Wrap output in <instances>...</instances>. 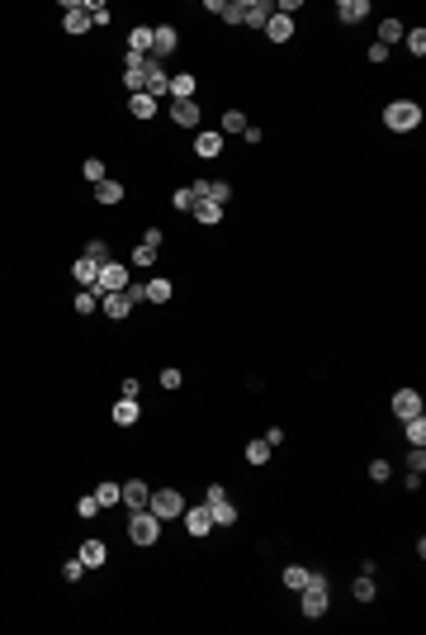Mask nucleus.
Wrapping results in <instances>:
<instances>
[{"label":"nucleus","instance_id":"nucleus-5","mask_svg":"<svg viewBox=\"0 0 426 635\" xmlns=\"http://www.w3.org/2000/svg\"><path fill=\"white\" fill-rule=\"evenodd\" d=\"M90 290H95V294H100V290H105V294H114V290H128V265H123V261H105Z\"/></svg>","mask_w":426,"mask_h":635},{"label":"nucleus","instance_id":"nucleus-36","mask_svg":"<svg viewBox=\"0 0 426 635\" xmlns=\"http://www.w3.org/2000/svg\"><path fill=\"white\" fill-rule=\"evenodd\" d=\"M284 588H293V593H298V588H308V569L289 564V569H284Z\"/></svg>","mask_w":426,"mask_h":635},{"label":"nucleus","instance_id":"nucleus-17","mask_svg":"<svg viewBox=\"0 0 426 635\" xmlns=\"http://www.w3.org/2000/svg\"><path fill=\"white\" fill-rule=\"evenodd\" d=\"M171 119H176L180 129H194V124H199V105H194V100H176V105H171Z\"/></svg>","mask_w":426,"mask_h":635},{"label":"nucleus","instance_id":"nucleus-14","mask_svg":"<svg viewBox=\"0 0 426 635\" xmlns=\"http://www.w3.org/2000/svg\"><path fill=\"white\" fill-rule=\"evenodd\" d=\"M105 559H109L105 541H80V564H85V569H100Z\"/></svg>","mask_w":426,"mask_h":635},{"label":"nucleus","instance_id":"nucleus-24","mask_svg":"<svg viewBox=\"0 0 426 635\" xmlns=\"http://www.w3.org/2000/svg\"><path fill=\"white\" fill-rule=\"evenodd\" d=\"M123 90L142 95V90H147V67H123Z\"/></svg>","mask_w":426,"mask_h":635},{"label":"nucleus","instance_id":"nucleus-10","mask_svg":"<svg viewBox=\"0 0 426 635\" xmlns=\"http://www.w3.org/2000/svg\"><path fill=\"white\" fill-rule=\"evenodd\" d=\"M166 90H171V72L161 67L157 57H147V95L157 100V95H166Z\"/></svg>","mask_w":426,"mask_h":635},{"label":"nucleus","instance_id":"nucleus-9","mask_svg":"<svg viewBox=\"0 0 426 635\" xmlns=\"http://www.w3.org/2000/svg\"><path fill=\"white\" fill-rule=\"evenodd\" d=\"M161 251V228H147V238L133 247V265H152Z\"/></svg>","mask_w":426,"mask_h":635},{"label":"nucleus","instance_id":"nucleus-35","mask_svg":"<svg viewBox=\"0 0 426 635\" xmlns=\"http://www.w3.org/2000/svg\"><path fill=\"white\" fill-rule=\"evenodd\" d=\"M171 299V280H152L147 285V304H166Z\"/></svg>","mask_w":426,"mask_h":635},{"label":"nucleus","instance_id":"nucleus-39","mask_svg":"<svg viewBox=\"0 0 426 635\" xmlns=\"http://www.w3.org/2000/svg\"><path fill=\"white\" fill-rule=\"evenodd\" d=\"M350 593H355V597H360V602H374V579H370V574H360V579H355V588H350Z\"/></svg>","mask_w":426,"mask_h":635},{"label":"nucleus","instance_id":"nucleus-21","mask_svg":"<svg viewBox=\"0 0 426 635\" xmlns=\"http://www.w3.org/2000/svg\"><path fill=\"white\" fill-rule=\"evenodd\" d=\"M128 114L133 119H157V100L142 90V95H128Z\"/></svg>","mask_w":426,"mask_h":635},{"label":"nucleus","instance_id":"nucleus-13","mask_svg":"<svg viewBox=\"0 0 426 635\" xmlns=\"http://www.w3.org/2000/svg\"><path fill=\"white\" fill-rule=\"evenodd\" d=\"M180 517H185V531H189V536H209V531H213L209 507H189V512H180Z\"/></svg>","mask_w":426,"mask_h":635},{"label":"nucleus","instance_id":"nucleus-11","mask_svg":"<svg viewBox=\"0 0 426 635\" xmlns=\"http://www.w3.org/2000/svg\"><path fill=\"white\" fill-rule=\"evenodd\" d=\"M393 413H398L402 422H407V418H422V394H417V389H398V394H393Z\"/></svg>","mask_w":426,"mask_h":635},{"label":"nucleus","instance_id":"nucleus-20","mask_svg":"<svg viewBox=\"0 0 426 635\" xmlns=\"http://www.w3.org/2000/svg\"><path fill=\"white\" fill-rule=\"evenodd\" d=\"M119 488H123V503L128 507H147V498H152L142 479H128V484H119Z\"/></svg>","mask_w":426,"mask_h":635},{"label":"nucleus","instance_id":"nucleus-29","mask_svg":"<svg viewBox=\"0 0 426 635\" xmlns=\"http://www.w3.org/2000/svg\"><path fill=\"white\" fill-rule=\"evenodd\" d=\"M402 33H407V28H402L398 19H384V24H379V38H374V43H384V48H389V43H398Z\"/></svg>","mask_w":426,"mask_h":635},{"label":"nucleus","instance_id":"nucleus-22","mask_svg":"<svg viewBox=\"0 0 426 635\" xmlns=\"http://www.w3.org/2000/svg\"><path fill=\"white\" fill-rule=\"evenodd\" d=\"M194 152H199L204 161L218 157V152H223V133H199V138H194Z\"/></svg>","mask_w":426,"mask_h":635},{"label":"nucleus","instance_id":"nucleus-34","mask_svg":"<svg viewBox=\"0 0 426 635\" xmlns=\"http://www.w3.org/2000/svg\"><path fill=\"white\" fill-rule=\"evenodd\" d=\"M80 176H85L90 185H100V181H105V161H100V157H90L85 166H80Z\"/></svg>","mask_w":426,"mask_h":635},{"label":"nucleus","instance_id":"nucleus-48","mask_svg":"<svg viewBox=\"0 0 426 635\" xmlns=\"http://www.w3.org/2000/svg\"><path fill=\"white\" fill-rule=\"evenodd\" d=\"M389 475H393V470H389V465H384V460H374V465H370V479H374V484H384V479H389Z\"/></svg>","mask_w":426,"mask_h":635},{"label":"nucleus","instance_id":"nucleus-4","mask_svg":"<svg viewBox=\"0 0 426 635\" xmlns=\"http://www.w3.org/2000/svg\"><path fill=\"white\" fill-rule=\"evenodd\" d=\"M204 507H209L213 527H232V522H237V507L228 503V493H223L218 484H209V498H204Z\"/></svg>","mask_w":426,"mask_h":635},{"label":"nucleus","instance_id":"nucleus-6","mask_svg":"<svg viewBox=\"0 0 426 635\" xmlns=\"http://www.w3.org/2000/svg\"><path fill=\"white\" fill-rule=\"evenodd\" d=\"M298 607H303L308 621L327 616V588H298Z\"/></svg>","mask_w":426,"mask_h":635},{"label":"nucleus","instance_id":"nucleus-46","mask_svg":"<svg viewBox=\"0 0 426 635\" xmlns=\"http://www.w3.org/2000/svg\"><path fill=\"white\" fill-rule=\"evenodd\" d=\"M218 15H223V19H228V24H241V0H232V5H223V10H218Z\"/></svg>","mask_w":426,"mask_h":635},{"label":"nucleus","instance_id":"nucleus-28","mask_svg":"<svg viewBox=\"0 0 426 635\" xmlns=\"http://www.w3.org/2000/svg\"><path fill=\"white\" fill-rule=\"evenodd\" d=\"M128 53H152V28H133V33H128Z\"/></svg>","mask_w":426,"mask_h":635},{"label":"nucleus","instance_id":"nucleus-40","mask_svg":"<svg viewBox=\"0 0 426 635\" xmlns=\"http://www.w3.org/2000/svg\"><path fill=\"white\" fill-rule=\"evenodd\" d=\"M223 129H228V133H241V129H246V114H241V109H228V114H223Z\"/></svg>","mask_w":426,"mask_h":635},{"label":"nucleus","instance_id":"nucleus-41","mask_svg":"<svg viewBox=\"0 0 426 635\" xmlns=\"http://www.w3.org/2000/svg\"><path fill=\"white\" fill-rule=\"evenodd\" d=\"M209 199H213V204H228V199H232V185H228V181H213V185H209Z\"/></svg>","mask_w":426,"mask_h":635},{"label":"nucleus","instance_id":"nucleus-33","mask_svg":"<svg viewBox=\"0 0 426 635\" xmlns=\"http://www.w3.org/2000/svg\"><path fill=\"white\" fill-rule=\"evenodd\" d=\"M100 308V294L95 290H76V313H95Z\"/></svg>","mask_w":426,"mask_h":635},{"label":"nucleus","instance_id":"nucleus-23","mask_svg":"<svg viewBox=\"0 0 426 635\" xmlns=\"http://www.w3.org/2000/svg\"><path fill=\"white\" fill-rule=\"evenodd\" d=\"M114 422H119V427H133L137 422V398H119V403H114Z\"/></svg>","mask_w":426,"mask_h":635},{"label":"nucleus","instance_id":"nucleus-50","mask_svg":"<svg viewBox=\"0 0 426 635\" xmlns=\"http://www.w3.org/2000/svg\"><path fill=\"white\" fill-rule=\"evenodd\" d=\"M161 389H180V370H161Z\"/></svg>","mask_w":426,"mask_h":635},{"label":"nucleus","instance_id":"nucleus-38","mask_svg":"<svg viewBox=\"0 0 426 635\" xmlns=\"http://www.w3.org/2000/svg\"><path fill=\"white\" fill-rule=\"evenodd\" d=\"M246 460H251V465H266L270 446H266V441H246Z\"/></svg>","mask_w":426,"mask_h":635},{"label":"nucleus","instance_id":"nucleus-16","mask_svg":"<svg viewBox=\"0 0 426 635\" xmlns=\"http://www.w3.org/2000/svg\"><path fill=\"white\" fill-rule=\"evenodd\" d=\"M62 28H67V33H85V28H90V15H85V5H67V15H62Z\"/></svg>","mask_w":426,"mask_h":635},{"label":"nucleus","instance_id":"nucleus-2","mask_svg":"<svg viewBox=\"0 0 426 635\" xmlns=\"http://www.w3.org/2000/svg\"><path fill=\"white\" fill-rule=\"evenodd\" d=\"M128 541H133V545H157L161 541V522L147 512V507H133V517H128Z\"/></svg>","mask_w":426,"mask_h":635},{"label":"nucleus","instance_id":"nucleus-47","mask_svg":"<svg viewBox=\"0 0 426 635\" xmlns=\"http://www.w3.org/2000/svg\"><path fill=\"white\" fill-rule=\"evenodd\" d=\"M209 185H213V181H194V185H189V195H194V204H204V199H209Z\"/></svg>","mask_w":426,"mask_h":635},{"label":"nucleus","instance_id":"nucleus-7","mask_svg":"<svg viewBox=\"0 0 426 635\" xmlns=\"http://www.w3.org/2000/svg\"><path fill=\"white\" fill-rule=\"evenodd\" d=\"M176 48H180V33H176L171 24H157V28H152V57H157V62H161V57H171Z\"/></svg>","mask_w":426,"mask_h":635},{"label":"nucleus","instance_id":"nucleus-31","mask_svg":"<svg viewBox=\"0 0 426 635\" xmlns=\"http://www.w3.org/2000/svg\"><path fill=\"white\" fill-rule=\"evenodd\" d=\"M402 436H407L412 446H426V418H407V427H402Z\"/></svg>","mask_w":426,"mask_h":635},{"label":"nucleus","instance_id":"nucleus-49","mask_svg":"<svg viewBox=\"0 0 426 635\" xmlns=\"http://www.w3.org/2000/svg\"><path fill=\"white\" fill-rule=\"evenodd\" d=\"M374 62V67H379V62H389V48H384V43H370V53H365Z\"/></svg>","mask_w":426,"mask_h":635},{"label":"nucleus","instance_id":"nucleus-25","mask_svg":"<svg viewBox=\"0 0 426 635\" xmlns=\"http://www.w3.org/2000/svg\"><path fill=\"white\" fill-rule=\"evenodd\" d=\"M166 95H176V100H194V76L180 72V76H171V90Z\"/></svg>","mask_w":426,"mask_h":635},{"label":"nucleus","instance_id":"nucleus-15","mask_svg":"<svg viewBox=\"0 0 426 635\" xmlns=\"http://www.w3.org/2000/svg\"><path fill=\"white\" fill-rule=\"evenodd\" d=\"M266 33H270V43H289V38H293V19H289V15H270Z\"/></svg>","mask_w":426,"mask_h":635},{"label":"nucleus","instance_id":"nucleus-1","mask_svg":"<svg viewBox=\"0 0 426 635\" xmlns=\"http://www.w3.org/2000/svg\"><path fill=\"white\" fill-rule=\"evenodd\" d=\"M384 129H393V133L422 129V105L417 100H389L384 105Z\"/></svg>","mask_w":426,"mask_h":635},{"label":"nucleus","instance_id":"nucleus-12","mask_svg":"<svg viewBox=\"0 0 426 635\" xmlns=\"http://www.w3.org/2000/svg\"><path fill=\"white\" fill-rule=\"evenodd\" d=\"M100 308H105V318H114V322H119V318H128V313H133V304H128V294H123V290L105 294V299H100Z\"/></svg>","mask_w":426,"mask_h":635},{"label":"nucleus","instance_id":"nucleus-32","mask_svg":"<svg viewBox=\"0 0 426 635\" xmlns=\"http://www.w3.org/2000/svg\"><path fill=\"white\" fill-rule=\"evenodd\" d=\"M80 256H85V261H95V265H105L109 261V242H85V251H80Z\"/></svg>","mask_w":426,"mask_h":635},{"label":"nucleus","instance_id":"nucleus-18","mask_svg":"<svg viewBox=\"0 0 426 635\" xmlns=\"http://www.w3.org/2000/svg\"><path fill=\"white\" fill-rule=\"evenodd\" d=\"M336 15H341V24H360V19L370 15V0H341Z\"/></svg>","mask_w":426,"mask_h":635},{"label":"nucleus","instance_id":"nucleus-45","mask_svg":"<svg viewBox=\"0 0 426 635\" xmlns=\"http://www.w3.org/2000/svg\"><path fill=\"white\" fill-rule=\"evenodd\" d=\"M62 574H67L71 583H80V574H85V564H80V555H76V559H67V564H62Z\"/></svg>","mask_w":426,"mask_h":635},{"label":"nucleus","instance_id":"nucleus-26","mask_svg":"<svg viewBox=\"0 0 426 635\" xmlns=\"http://www.w3.org/2000/svg\"><path fill=\"white\" fill-rule=\"evenodd\" d=\"M194 218H199L204 228H213V223H223V204H213V199H204V204H194Z\"/></svg>","mask_w":426,"mask_h":635},{"label":"nucleus","instance_id":"nucleus-37","mask_svg":"<svg viewBox=\"0 0 426 635\" xmlns=\"http://www.w3.org/2000/svg\"><path fill=\"white\" fill-rule=\"evenodd\" d=\"M402 43H407V53H417V57L426 53V33H422V28H407V33H402Z\"/></svg>","mask_w":426,"mask_h":635},{"label":"nucleus","instance_id":"nucleus-42","mask_svg":"<svg viewBox=\"0 0 426 635\" xmlns=\"http://www.w3.org/2000/svg\"><path fill=\"white\" fill-rule=\"evenodd\" d=\"M407 470H412V475H422V470H426V446H412V450H407Z\"/></svg>","mask_w":426,"mask_h":635},{"label":"nucleus","instance_id":"nucleus-19","mask_svg":"<svg viewBox=\"0 0 426 635\" xmlns=\"http://www.w3.org/2000/svg\"><path fill=\"white\" fill-rule=\"evenodd\" d=\"M95 275H100V265L85 261V256H76V265H71V280H76L80 290H90V285H95Z\"/></svg>","mask_w":426,"mask_h":635},{"label":"nucleus","instance_id":"nucleus-30","mask_svg":"<svg viewBox=\"0 0 426 635\" xmlns=\"http://www.w3.org/2000/svg\"><path fill=\"white\" fill-rule=\"evenodd\" d=\"M95 498H100V507H114V503H123V488L109 479V484H100V488H95Z\"/></svg>","mask_w":426,"mask_h":635},{"label":"nucleus","instance_id":"nucleus-27","mask_svg":"<svg viewBox=\"0 0 426 635\" xmlns=\"http://www.w3.org/2000/svg\"><path fill=\"white\" fill-rule=\"evenodd\" d=\"M95 199H100V204H119V199H123V185H119V181H100V185H95Z\"/></svg>","mask_w":426,"mask_h":635},{"label":"nucleus","instance_id":"nucleus-44","mask_svg":"<svg viewBox=\"0 0 426 635\" xmlns=\"http://www.w3.org/2000/svg\"><path fill=\"white\" fill-rule=\"evenodd\" d=\"M171 204H176L180 213H194V195H189V190H176V199H171Z\"/></svg>","mask_w":426,"mask_h":635},{"label":"nucleus","instance_id":"nucleus-3","mask_svg":"<svg viewBox=\"0 0 426 635\" xmlns=\"http://www.w3.org/2000/svg\"><path fill=\"white\" fill-rule=\"evenodd\" d=\"M147 512H152L157 522H176V517L185 512V498H180L176 488H157V493L147 498Z\"/></svg>","mask_w":426,"mask_h":635},{"label":"nucleus","instance_id":"nucleus-51","mask_svg":"<svg viewBox=\"0 0 426 635\" xmlns=\"http://www.w3.org/2000/svg\"><path fill=\"white\" fill-rule=\"evenodd\" d=\"M261 441H266V446L275 450V446H280V441H284V431H280V427H270V431H266V436H261Z\"/></svg>","mask_w":426,"mask_h":635},{"label":"nucleus","instance_id":"nucleus-43","mask_svg":"<svg viewBox=\"0 0 426 635\" xmlns=\"http://www.w3.org/2000/svg\"><path fill=\"white\" fill-rule=\"evenodd\" d=\"M76 517H85V522H90V517H100V498H95V493H90V498H80V503H76Z\"/></svg>","mask_w":426,"mask_h":635},{"label":"nucleus","instance_id":"nucleus-8","mask_svg":"<svg viewBox=\"0 0 426 635\" xmlns=\"http://www.w3.org/2000/svg\"><path fill=\"white\" fill-rule=\"evenodd\" d=\"M270 15H275V5H270V0H241V24L266 28V24H270Z\"/></svg>","mask_w":426,"mask_h":635}]
</instances>
